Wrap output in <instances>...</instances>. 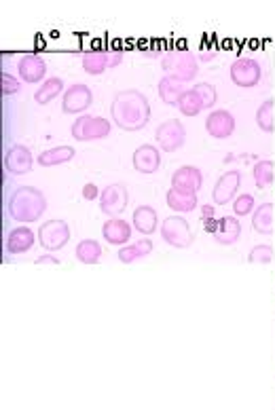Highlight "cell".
I'll list each match as a JSON object with an SVG mask.
<instances>
[{"label":"cell","instance_id":"cell-1","mask_svg":"<svg viewBox=\"0 0 275 410\" xmlns=\"http://www.w3.org/2000/svg\"><path fill=\"white\" fill-rule=\"evenodd\" d=\"M110 121L123 131H140L151 121L148 98L138 89L117 91L110 104Z\"/></svg>","mask_w":275,"mask_h":410},{"label":"cell","instance_id":"cell-2","mask_svg":"<svg viewBox=\"0 0 275 410\" xmlns=\"http://www.w3.org/2000/svg\"><path fill=\"white\" fill-rule=\"evenodd\" d=\"M47 212V197L34 186H19L9 197V216L15 222H36Z\"/></svg>","mask_w":275,"mask_h":410},{"label":"cell","instance_id":"cell-3","mask_svg":"<svg viewBox=\"0 0 275 410\" xmlns=\"http://www.w3.org/2000/svg\"><path fill=\"white\" fill-rule=\"evenodd\" d=\"M161 68L165 76H172L180 83H188L197 76L199 72V62L195 53H190L188 49H172L170 53L163 55Z\"/></svg>","mask_w":275,"mask_h":410},{"label":"cell","instance_id":"cell-4","mask_svg":"<svg viewBox=\"0 0 275 410\" xmlns=\"http://www.w3.org/2000/svg\"><path fill=\"white\" fill-rule=\"evenodd\" d=\"M159 233H161V239L176 250H186L192 246V241H195V235H192V228H190L188 220L182 216L165 218L161 222Z\"/></svg>","mask_w":275,"mask_h":410},{"label":"cell","instance_id":"cell-5","mask_svg":"<svg viewBox=\"0 0 275 410\" xmlns=\"http://www.w3.org/2000/svg\"><path fill=\"white\" fill-rule=\"evenodd\" d=\"M113 121H106L104 116H89L82 114L72 123L70 133L76 142H98L110 136Z\"/></svg>","mask_w":275,"mask_h":410},{"label":"cell","instance_id":"cell-6","mask_svg":"<svg viewBox=\"0 0 275 410\" xmlns=\"http://www.w3.org/2000/svg\"><path fill=\"white\" fill-rule=\"evenodd\" d=\"M70 241V226L66 220H47L38 226V244L47 252H58Z\"/></svg>","mask_w":275,"mask_h":410},{"label":"cell","instance_id":"cell-7","mask_svg":"<svg viewBox=\"0 0 275 410\" xmlns=\"http://www.w3.org/2000/svg\"><path fill=\"white\" fill-rule=\"evenodd\" d=\"M155 140H157L159 151H163V153H176V151L182 149L184 142H186V129L176 119L163 121L157 127V131H155Z\"/></svg>","mask_w":275,"mask_h":410},{"label":"cell","instance_id":"cell-8","mask_svg":"<svg viewBox=\"0 0 275 410\" xmlns=\"http://www.w3.org/2000/svg\"><path fill=\"white\" fill-rule=\"evenodd\" d=\"M231 80L233 85L241 87V89H252L263 78V68L252 57H237L231 64Z\"/></svg>","mask_w":275,"mask_h":410},{"label":"cell","instance_id":"cell-9","mask_svg":"<svg viewBox=\"0 0 275 410\" xmlns=\"http://www.w3.org/2000/svg\"><path fill=\"white\" fill-rule=\"evenodd\" d=\"M123 62V51H104V49H89L82 53V70L91 76H100L108 68H115Z\"/></svg>","mask_w":275,"mask_h":410},{"label":"cell","instance_id":"cell-10","mask_svg":"<svg viewBox=\"0 0 275 410\" xmlns=\"http://www.w3.org/2000/svg\"><path fill=\"white\" fill-rule=\"evenodd\" d=\"M127 203H129V193H127V186L121 182L108 184L100 193V210L106 216L117 218L119 214H123L127 210Z\"/></svg>","mask_w":275,"mask_h":410},{"label":"cell","instance_id":"cell-11","mask_svg":"<svg viewBox=\"0 0 275 410\" xmlns=\"http://www.w3.org/2000/svg\"><path fill=\"white\" fill-rule=\"evenodd\" d=\"M94 102V94L85 83H76L64 91L62 96V110L66 114H80L85 112Z\"/></svg>","mask_w":275,"mask_h":410},{"label":"cell","instance_id":"cell-12","mask_svg":"<svg viewBox=\"0 0 275 410\" xmlns=\"http://www.w3.org/2000/svg\"><path fill=\"white\" fill-rule=\"evenodd\" d=\"M239 186H241V171H237V169L225 171V173L216 180V184H214V191H212L214 203H216V205H227V203H231V201L237 197Z\"/></svg>","mask_w":275,"mask_h":410},{"label":"cell","instance_id":"cell-13","mask_svg":"<svg viewBox=\"0 0 275 410\" xmlns=\"http://www.w3.org/2000/svg\"><path fill=\"white\" fill-rule=\"evenodd\" d=\"M32 165H34V157H32L30 149L23 144H13L5 155V169L11 171L13 175L30 173Z\"/></svg>","mask_w":275,"mask_h":410},{"label":"cell","instance_id":"cell-14","mask_svg":"<svg viewBox=\"0 0 275 410\" xmlns=\"http://www.w3.org/2000/svg\"><path fill=\"white\" fill-rule=\"evenodd\" d=\"M204 186V173L195 165H182L172 175V188H178L182 193H199Z\"/></svg>","mask_w":275,"mask_h":410},{"label":"cell","instance_id":"cell-15","mask_svg":"<svg viewBox=\"0 0 275 410\" xmlns=\"http://www.w3.org/2000/svg\"><path fill=\"white\" fill-rule=\"evenodd\" d=\"M206 131L214 140H227L235 131V116L229 110H212L206 121Z\"/></svg>","mask_w":275,"mask_h":410},{"label":"cell","instance_id":"cell-16","mask_svg":"<svg viewBox=\"0 0 275 410\" xmlns=\"http://www.w3.org/2000/svg\"><path fill=\"white\" fill-rule=\"evenodd\" d=\"M131 165H133L135 171H140V173H155L161 167V151L153 144L138 146L131 155Z\"/></svg>","mask_w":275,"mask_h":410},{"label":"cell","instance_id":"cell-17","mask_svg":"<svg viewBox=\"0 0 275 410\" xmlns=\"http://www.w3.org/2000/svg\"><path fill=\"white\" fill-rule=\"evenodd\" d=\"M17 72L23 83H45L47 76V64L41 55L36 53H28L17 62Z\"/></svg>","mask_w":275,"mask_h":410},{"label":"cell","instance_id":"cell-18","mask_svg":"<svg viewBox=\"0 0 275 410\" xmlns=\"http://www.w3.org/2000/svg\"><path fill=\"white\" fill-rule=\"evenodd\" d=\"M34 241H36V233L30 226H25V224L15 226L7 237V252L13 256L25 254L32 250Z\"/></svg>","mask_w":275,"mask_h":410},{"label":"cell","instance_id":"cell-19","mask_svg":"<svg viewBox=\"0 0 275 410\" xmlns=\"http://www.w3.org/2000/svg\"><path fill=\"white\" fill-rule=\"evenodd\" d=\"M102 237L110 246H125L131 239V224L125 222L123 218H110L102 226Z\"/></svg>","mask_w":275,"mask_h":410},{"label":"cell","instance_id":"cell-20","mask_svg":"<svg viewBox=\"0 0 275 410\" xmlns=\"http://www.w3.org/2000/svg\"><path fill=\"white\" fill-rule=\"evenodd\" d=\"M241 237V222L237 216H225L218 220V228L214 233V241L220 246H233Z\"/></svg>","mask_w":275,"mask_h":410},{"label":"cell","instance_id":"cell-21","mask_svg":"<svg viewBox=\"0 0 275 410\" xmlns=\"http://www.w3.org/2000/svg\"><path fill=\"white\" fill-rule=\"evenodd\" d=\"M131 222H133V228L140 233V235H153V233L157 230V222H159L157 210L153 208V205H138V208L133 210Z\"/></svg>","mask_w":275,"mask_h":410},{"label":"cell","instance_id":"cell-22","mask_svg":"<svg viewBox=\"0 0 275 410\" xmlns=\"http://www.w3.org/2000/svg\"><path fill=\"white\" fill-rule=\"evenodd\" d=\"M165 203H168V208L178 212V214H186V212H192L197 210V195L195 193H182L178 188H170L168 195H165Z\"/></svg>","mask_w":275,"mask_h":410},{"label":"cell","instance_id":"cell-23","mask_svg":"<svg viewBox=\"0 0 275 410\" xmlns=\"http://www.w3.org/2000/svg\"><path fill=\"white\" fill-rule=\"evenodd\" d=\"M184 83L172 78V76H163L159 83H157V94L161 98L163 104H168V106H178V100L180 96L184 94Z\"/></svg>","mask_w":275,"mask_h":410},{"label":"cell","instance_id":"cell-24","mask_svg":"<svg viewBox=\"0 0 275 410\" xmlns=\"http://www.w3.org/2000/svg\"><path fill=\"white\" fill-rule=\"evenodd\" d=\"M74 149L72 146H55V149H47L45 153L38 155V165L41 167H55L64 165L74 159Z\"/></svg>","mask_w":275,"mask_h":410},{"label":"cell","instance_id":"cell-25","mask_svg":"<svg viewBox=\"0 0 275 410\" xmlns=\"http://www.w3.org/2000/svg\"><path fill=\"white\" fill-rule=\"evenodd\" d=\"M64 80L60 76H53V78H47L34 94V102L38 106H47L49 102H53L58 96H64Z\"/></svg>","mask_w":275,"mask_h":410},{"label":"cell","instance_id":"cell-26","mask_svg":"<svg viewBox=\"0 0 275 410\" xmlns=\"http://www.w3.org/2000/svg\"><path fill=\"white\" fill-rule=\"evenodd\" d=\"M151 252H153V241L151 239H140V241H135L131 246H121L117 258L123 262V265H131V262L148 256Z\"/></svg>","mask_w":275,"mask_h":410},{"label":"cell","instance_id":"cell-27","mask_svg":"<svg viewBox=\"0 0 275 410\" xmlns=\"http://www.w3.org/2000/svg\"><path fill=\"white\" fill-rule=\"evenodd\" d=\"M252 228L258 235H271L273 233V205L261 203L252 212Z\"/></svg>","mask_w":275,"mask_h":410},{"label":"cell","instance_id":"cell-28","mask_svg":"<svg viewBox=\"0 0 275 410\" xmlns=\"http://www.w3.org/2000/svg\"><path fill=\"white\" fill-rule=\"evenodd\" d=\"M74 256L78 262H82V265H98L102 258V246L96 239H82V241H78Z\"/></svg>","mask_w":275,"mask_h":410},{"label":"cell","instance_id":"cell-29","mask_svg":"<svg viewBox=\"0 0 275 410\" xmlns=\"http://www.w3.org/2000/svg\"><path fill=\"white\" fill-rule=\"evenodd\" d=\"M252 175H254V184L258 188H269L275 180V165L271 159H263L254 165L252 169Z\"/></svg>","mask_w":275,"mask_h":410},{"label":"cell","instance_id":"cell-30","mask_svg":"<svg viewBox=\"0 0 275 410\" xmlns=\"http://www.w3.org/2000/svg\"><path fill=\"white\" fill-rule=\"evenodd\" d=\"M178 110L184 116H197L199 112H204V104L199 100V96L195 94V89H186L180 100H178Z\"/></svg>","mask_w":275,"mask_h":410},{"label":"cell","instance_id":"cell-31","mask_svg":"<svg viewBox=\"0 0 275 410\" xmlns=\"http://www.w3.org/2000/svg\"><path fill=\"white\" fill-rule=\"evenodd\" d=\"M256 125L265 133H273L275 121H273V100H265L256 110Z\"/></svg>","mask_w":275,"mask_h":410},{"label":"cell","instance_id":"cell-32","mask_svg":"<svg viewBox=\"0 0 275 410\" xmlns=\"http://www.w3.org/2000/svg\"><path fill=\"white\" fill-rule=\"evenodd\" d=\"M254 197L252 195H248V193H243V195H239V197H235L233 199V214L237 216V218H243V216H248V214H252L254 212Z\"/></svg>","mask_w":275,"mask_h":410},{"label":"cell","instance_id":"cell-33","mask_svg":"<svg viewBox=\"0 0 275 410\" xmlns=\"http://www.w3.org/2000/svg\"><path fill=\"white\" fill-rule=\"evenodd\" d=\"M271 260H273V248L267 244L254 246L250 254H248V262H250V265H269Z\"/></svg>","mask_w":275,"mask_h":410},{"label":"cell","instance_id":"cell-34","mask_svg":"<svg viewBox=\"0 0 275 410\" xmlns=\"http://www.w3.org/2000/svg\"><path fill=\"white\" fill-rule=\"evenodd\" d=\"M192 89H195V94L199 96V100H201V104H204V110H208V108H212V106L216 104L218 94H216V87H214V85H210V83H199V85L192 87Z\"/></svg>","mask_w":275,"mask_h":410},{"label":"cell","instance_id":"cell-35","mask_svg":"<svg viewBox=\"0 0 275 410\" xmlns=\"http://www.w3.org/2000/svg\"><path fill=\"white\" fill-rule=\"evenodd\" d=\"M19 89H21L19 80H17L13 74H9V72L3 70V96H13V94H17Z\"/></svg>","mask_w":275,"mask_h":410},{"label":"cell","instance_id":"cell-36","mask_svg":"<svg viewBox=\"0 0 275 410\" xmlns=\"http://www.w3.org/2000/svg\"><path fill=\"white\" fill-rule=\"evenodd\" d=\"M100 188L94 184V182H89V184H85V186H82V199H87V201H94L96 197L100 199Z\"/></svg>","mask_w":275,"mask_h":410},{"label":"cell","instance_id":"cell-37","mask_svg":"<svg viewBox=\"0 0 275 410\" xmlns=\"http://www.w3.org/2000/svg\"><path fill=\"white\" fill-rule=\"evenodd\" d=\"M45 262H51V265H60V258L58 256H51V254H45L36 260V265H45Z\"/></svg>","mask_w":275,"mask_h":410},{"label":"cell","instance_id":"cell-38","mask_svg":"<svg viewBox=\"0 0 275 410\" xmlns=\"http://www.w3.org/2000/svg\"><path fill=\"white\" fill-rule=\"evenodd\" d=\"M216 228H218V220H212V218H208V220H206V230H208V233H212V235H214Z\"/></svg>","mask_w":275,"mask_h":410},{"label":"cell","instance_id":"cell-39","mask_svg":"<svg viewBox=\"0 0 275 410\" xmlns=\"http://www.w3.org/2000/svg\"><path fill=\"white\" fill-rule=\"evenodd\" d=\"M212 216H214V205H206V208H204V218L208 220Z\"/></svg>","mask_w":275,"mask_h":410}]
</instances>
